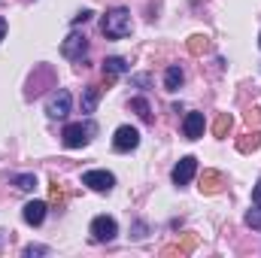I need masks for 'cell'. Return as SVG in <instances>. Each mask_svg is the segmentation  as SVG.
<instances>
[{
	"label": "cell",
	"instance_id": "6da1fadb",
	"mask_svg": "<svg viewBox=\"0 0 261 258\" xmlns=\"http://www.w3.org/2000/svg\"><path fill=\"white\" fill-rule=\"evenodd\" d=\"M100 31H103V37L107 40H122V37H128L130 34V12L128 9H110L107 15H103V21H100Z\"/></svg>",
	"mask_w": 261,
	"mask_h": 258
},
{
	"label": "cell",
	"instance_id": "7a4b0ae2",
	"mask_svg": "<svg viewBox=\"0 0 261 258\" xmlns=\"http://www.w3.org/2000/svg\"><path fill=\"white\" fill-rule=\"evenodd\" d=\"M88 134H94V125H82V122L67 125V128H64V146H67V149H82V146L91 140Z\"/></svg>",
	"mask_w": 261,
	"mask_h": 258
},
{
	"label": "cell",
	"instance_id": "3957f363",
	"mask_svg": "<svg viewBox=\"0 0 261 258\" xmlns=\"http://www.w3.org/2000/svg\"><path fill=\"white\" fill-rule=\"evenodd\" d=\"M116 234H119L116 219H110V216H97V219L91 222V237H94L97 243H110V240H116Z\"/></svg>",
	"mask_w": 261,
	"mask_h": 258
},
{
	"label": "cell",
	"instance_id": "277c9868",
	"mask_svg": "<svg viewBox=\"0 0 261 258\" xmlns=\"http://www.w3.org/2000/svg\"><path fill=\"white\" fill-rule=\"evenodd\" d=\"M140 146V131L130 128V125H122V128L116 131V137H113V149L116 152H130V149H137Z\"/></svg>",
	"mask_w": 261,
	"mask_h": 258
},
{
	"label": "cell",
	"instance_id": "5b68a950",
	"mask_svg": "<svg viewBox=\"0 0 261 258\" xmlns=\"http://www.w3.org/2000/svg\"><path fill=\"white\" fill-rule=\"evenodd\" d=\"M82 186H88L94 192H110L116 186V176L107 170H88V173H82Z\"/></svg>",
	"mask_w": 261,
	"mask_h": 258
},
{
	"label": "cell",
	"instance_id": "8992f818",
	"mask_svg": "<svg viewBox=\"0 0 261 258\" xmlns=\"http://www.w3.org/2000/svg\"><path fill=\"white\" fill-rule=\"evenodd\" d=\"M88 52V40L79 37V34H70L64 43H61V55L70 58V61H82V55Z\"/></svg>",
	"mask_w": 261,
	"mask_h": 258
},
{
	"label": "cell",
	"instance_id": "52a82bcc",
	"mask_svg": "<svg viewBox=\"0 0 261 258\" xmlns=\"http://www.w3.org/2000/svg\"><path fill=\"white\" fill-rule=\"evenodd\" d=\"M70 104H73V97H70V91H55L52 97H49V104H46V113L52 116V119H64L67 113H70Z\"/></svg>",
	"mask_w": 261,
	"mask_h": 258
},
{
	"label": "cell",
	"instance_id": "ba28073f",
	"mask_svg": "<svg viewBox=\"0 0 261 258\" xmlns=\"http://www.w3.org/2000/svg\"><path fill=\"white\" fill-rule=\"evenodd\" d=\"M195 170H197V158L195 155L179 158V164L173 167V183H176V186H189L192 176H195Z\"/></svg>",
	"mask_w": 261,
	"mask_h": 258
},
{
	"label": "cell",
	"instance_id": "9c48e42d",
	"mask_svg": "<svg viewBox=\"0 0 261 258\" xmlns=\"http://www.w3.org/2000/svg\"><path fill=\"white\" fill-rule=\"evenodd\" d=\"M222 186H225V176H222L219 170H203V176H200V192L203 194H219Z\"/></svg>",
	"mask_w": 261,
	"mask_h": 258
},
{
	"label": "cell",
	"instance_id": "30bf717a",
	"mask_svg": "<svg viewBox=\"0 0 261 258\" xmlns=\"http://www.w3.org/2000/svg\"><path fill=\"white\" fill-rule=\"evenodd\" d=\"M46 203L43 200H31V203H24V210H21V216H24V222L28 225H43V219H46Z\"/></svg>",
	"mask_w": 261,
	"mask_h": 258
},
{
	"label": "cell",
	"instance_id": "8fae6325",
	"mask_svg": "<svg viewBox=\"0 0 261 258\" xmlns=\"http://www.w3.org/2000/svg\"><path fill=\"white\" fill-rule=\"evenodd\" d=\"M182 134H186L189 140L203 137V113H189L186 122H182Z\"/></svg>",
	"mask_w": 261,
	"mask_h": 258
},
{
	"label": "cell",
	"instance_id": "7c38bea8",
	"mask_svg": "<svg viewBox=\"0 0 261 258\" xmlns=\"http://www.w3.org/2000/svg\"><path fill=\"white\" fill-rule=\"evenodd\" d=\"M119 73H128V61L125 58H107L103 61V76H107V85H113V79Z\"/></svg>",
	"mask_w": 261,
	"mask_h": 258
},
{
	"label": "cell",
	"instance_id": "4fadbf2b",
	"mask_svg": "<svg viewBox=\"0 0 261 258\" xmlns=\"http://www.w3.org/2000/svg\"><path fill=\"white\" fill-rule=\"evenodd\" d=\"M261 146V131H252V134H243L240 140H237V149L243 152V155H249V152H255Z\"/></svg>",
	"mask_w": 261,
	"mask_h": 258
},
{
	"label": "cell",
	"instance_id": "5bb4252c",
	"mask_svg": "<svg viewBox=\"0 0 261 258\" xmlns=\"http://www.w3.org/2000/svg\"><path fill=\"white\" fill-rule=\"evenodd\" d=\"M97 100H100V88L97 85H88L82 91V113H94L97 110Z\"/></svg>",
	"mask_w": 261,
	"mask_h": 258
},
{
	"label": "cell",
	"instance_id": "9a60e30c",
	"mask_svg": "<svg viewBox=\"0 0 261 258\" xmlns=\"http://www.w3.org/2000/svg\"><path fill=\"white\" fill-rule=\"evenodd\" d=\"M182 79H186V76H182V67H167V73H164V88H167V91H176V88H179V85H182Z\"/></svg>",
	"mask_w": 261,
	"mask_h": 258
},
{
	"label": "cell",
	"instance_id": "2e32d148",
	"mask_svg": "<svg viewBox=\"0 0 261 258\" xmlns=\"http://www.w3.org/2000/svg\"><path fill=\"white\" fill-rule=\"evenodd\" d=\"M231 125H234L231 113H219V116H216V125H213V134H216V137H228Z\"/></svg>",
	"mask_w": 261,
	"mask_h": 258
},
{
	"label": "cell",
	"instance_id": "e0dca14e",
	"mask_svg": "<svg viewBox=\"0 0 261 258\" xmlns=\"http://www.w3.org/2000/svg\"><path fill=\"white\" fill-rule=\"evenodd\" d=\"M195 246H197V237H195V234H189V237L182 240V246H167V249H164V255H186V252H192Z\"/></svg>",
	"mask_w": 261,
	"mask_h": 258
},
{
	"label": "cell",
	"instance_id": "ac0fdd59",
	"mask_svg": "<svg viewBox=\"0 0 261 258\" xmlns=\"http://www.w3.org/2000/svg\"><path fill=\"white\" fill-rule=\"evenodd\" d=\"M210 49V40L203 37V34H195V37H189V52L192 55H203Z\"/></svg>",
	"mask_w": 261,
	"mask_h": 258
},
{
	"label": "cell",
	"instance_id": "d6986e66",
	"mask_svg": "<svg viewBox=\"0 0 261 258\" xmlns=\"http://www.w3.org/2000/svg\"><path fill=\"white\" fill-rule=\"evenodd\" d=\"M130 110H134V113H137L143 122H149V119H152V110H149L146 97H134V100H130Z\"/></svg>",
	"mask_w": 261,
	"mask_h": 258
},
{
	"label": "cell",
	"instance_id": "ffe728a7",
	"mask_svg": "<svg viewBox=\"0 0 261 258\" xmlns=\"http://www.w3.org/2000/svg\"><path fill=\"white\" fill-rule=\"evenodd\" d=\"M12 183H15V189H21V192H34L37 176H34V173H18V176H12Z\"/></svg>",
	"mask_w": 261,
	"mask_h": 258
},
{
	"label": "cell",
	"instance_id": "44dd1931",
	"mask_svg": "<svg viewBox=\"0 0 261 258\" xmlns=\"http://www.w3.org/2000/svg\"><path fill=\"white\" fill-rule=\"evenodd\" d=\"M246 225L255 228V231H261V203H255V210L246 213Z\"/></svg>",
	"mask_w": 261,
	"mask_h": 258
},
{
	"label": "cell",
	"instance_id": "7402d4cb",
	"mask_svg": "<svg viewBox=\"0 0 261 258\" xmlns=\"http://www.w3.org/2000/svg\"><path fill=\"white\" fill-rule=\"evenodd\" d=\"M246 122H249V125H255V128L261 125V110H258V107H252V110H246Z\"/></svg>",
	"mask_w": 261,
	"mask_h": 258
},
{
	"label": "cell",
	"instance_id": "603a6c76",
	"mask_svg": "<svg viewBox=\"0 0 261 258\" xmlns=\"http://www.w3.org/2000/svg\"><path fill=\"white\" fill-rule=\"evenodd\" d=\"M46 252H49L46 246H28V249H24V255H28V258H34V255H46Z\"/></svg>",
	"mask_w": 261,
	"mask_h": 258
},
{
	"label": "cell",
	"instance_id": "cb8c5ba5",
	"mask_svg": "<svg viewBox=\"0 0 261 258\" xmlns=\"http://www.w3.org/2000/svg\"><path fill=\"white\" fill-rule=\"evenodd\" d=\"M88 18H91V12H88V9H85V12H79V15H76V18H73V24H85V21H88Z\"/></svg>",
	"mask_w": 261,
	"mask_h": 258
},
{
	"label": "cell",
	"instance_id": "d4e9b609",
	"mask_svg": "<svg viewBox=\"0 0 261 258\" xmlns=\"http://www.w3.org/2000/svg\"><path fill=\"white\" fill-rule=\"evenodd\" d=\"M252 203H261V183L252 189Z\"/></svg>",
	"mask_w": 261,
	"mask_h": 258
},
{
	"label": "cell",
	"instance_id": "484cf974",
	"mask_svg": "<svg viewBox=\"0 0 261 258\" xmlns=\"http://www.w3.org/2000/svg\"><path fill=\"white\" fill-rule=\"evenodd\" d=\"M3 37H6V21L0 18V40H3Z\"/></svg>",
	"mask_w": 261,
	"mask_h": 258
},
{
	"label": "cell",
	"instance_id": "4316f807",
	"mask_svg": "<svg viewBox=\"0 0 261 258\" xmlns=\"http://www.w3.org/2000/svg\"><path fill=\"white\" fill-rule=\"evenodd\" d=\"M258 43H261V37H258Z\"/></svg>",
	"mask_w": 261,
	"mask_h": 258
}]
</instances>
